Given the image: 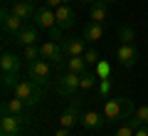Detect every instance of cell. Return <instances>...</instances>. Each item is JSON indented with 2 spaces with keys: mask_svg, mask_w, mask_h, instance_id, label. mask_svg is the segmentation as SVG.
<instances>
[{
  "mask_svg": "<svg viewBox=\"0 0 148 136\" xmlns=\"http://www.w3.org/2000/svg\"><path fill=\"white\" fill-rule=\"evenodd\" d=\"M96 82H99V77H96L94 72H89V69H86V72L82 74V92H86V89L96 87Z\"/></svg>",
  "mask_w": 148,
  "mask_h": 136,
  "instance_id": "obj_24",
  "label": "cell"
},
{
  "mask_svg": "<svg viewBox=\"0 0 148 136\" xmlns=\"http://www.w3.org/2000/svg\"><path fill=\"white\" fill-rule=\"evenodd\" d=\"M106 124V116L104 111H86V114H82V126L84 129H101V126Z\"/></svg>",
  "mask_w": 148,
  "mask_h": 136,
  "instance_id": "obj_17",
  "label": "cell"
},
{
  "mask_svg": "<svg viewBox=\"0 0 148 136\" xmlns=\"http://www.w3.org/2000/svg\"><path fill=\"white\" fill-rule=\"evenodd\" d=\"M37 40H40V27H37V25H25L15 37H12V42H15V45H20V47L37 45Z\"/></svg>",
  "mask_w": 148,
  "mask_h": 136,
  "instance_id": "obj_12",
  "label": "cell"
},
{
  "mask_svg": "<svg viewBox=\"0 0 148 136\" xmlns=\"http://www.w3.org/2000/svg\"><path fill=\"white\" fill-rule=\"evenodd\" d=\"M101 3H106V5H114V3H116V0H101Z\"/></svg>",
  "mask_w": 148,
  "mask_h": 136,
  "instance_id": "obj_32",
  "label": "cell"
},
{
  "mask_svg": "<svg viewBox=\"0 0 148 136\" xmlns=\"http://www.w3.org/2000/svg\"><path fill=\"white\" fill-rule=\"evenodd\" d=\"M27 74H30V79L37 82L40 87H49V84L54 82V77H57V69H54L47 59L40 57V59H35V62L27 64Z\"/></svg>",
  "mask_w": 148,
  "mask_h": 136,
  "instance_id": "obj_4",
  "label": "cell"
},
{
  "mask_svg": "<svg viewBox=\"0 0 148 136\" xmlns=\"http://www.w3.org/2000/svg\"><path fill=\"white\" fill-rule=\"evenodd\" d=\"M54 136H72V129H64V126H59V129L54 131Z\"/></svg>",
  "mask_w": 148,
  "mask_h": 136,
  "instance_id": "obj_30",
  "label": "cell"
},
{
  "mask_svg": "<svg viewBox=\"0 0 148 136\" xmlns=\"http://www.w3.org/2000/svg\"><path fill=\"white\" fill-rule=\"evenodd\" d=\"M54 17H57V27H62V30H69L77 22V12H74L72 5H59L54 10Z\"/></svg>",
  "mask_w": 148,
  "mask_h": 136,
  "instance_id": "obj_14",
  "label": "cell"
},
{
  "mask_svg": "<svg viewBox=\"0 0 148 136\" xmlns=\"http://www.w3.org/2000/svg\"><path fill=\"white\" fill-rule=\"evenodd\" d=\"M82 37H84L86 42H99L101 37H104V25H99V22H86L84 30H82Z\"/></svg>",
  "mask_w": 148,
  "mask_h": 136,
  "instance_id": "obj_18",
  "label": "cell"
},
{
  "mask_svg": "<svg viewBox=\"0 0 148 136\" xmlns=\"http://www.w3.org/2000/svg\"><path fill=\"white\" fill-rule=\"evenodd\" d=\"M133 104L131 99L126 97H116V99H106L104 104V116H106V124H119V121H126L128 116L133 114Z\"/></svg>",
  "mask_w": 148,
  "mask_h": 136,
  "instance_id": "obj_1",
  "label": "cell"
},
{
  "mask_svg": "<svg viewBox=\"0 0 148 136\" xmlns=\"http://www.w3.org/2000/svg\"><path fill=\"white\" fill-rule=\"evenodd\" d=\"M42 5H47V8H52V10H57L59 5H64V0H45Z\"/></svg>",
  "mask_w": 148,
  "mask_h": 136,
  "instance_id": "obj_29",
  "label": "cell"
},
{
  "mask_svg": "<svg viewBox=\"0 0 148 136\" xmlns=\"http://www.w3.org/2000/svg\"><path fill=\"white\" fill-rule=\"evenodd\" d=\"M27 3H32V5H37V3H45V0H27Z\"/></svg>",
  "mask_w": 148,
  "mask_h": 136,
  "instance_id": "obj_33",
  "label": "cell"
},
{
  "mask_svg": "<svg viewBox=\"0 0 148 136\" xmlns=\"http://www.w3.org/2000/svg\"><path fill=\"white\" fill-rule=\"evenodd\" d=\"M42 57V52H40V45H27V47H22V59H27V64L35 62V59Z\"/></svg>",
  "mask_w": 148,
  "mask_h": 136,
  "instance_id": "obj_22",
  "label": "cell"
},
{
  "mask_svg": "<svg viewBox=\"0 0 148 136\" xmlns=\"http://www.w3.org/2000/svg\"><path fill=\"white\" fill-rule=\"evenodd\" d=\"M136 136H148V124H146V126H138V129H136Z\"/></svg>",
  "mask_w": 148,
  "mask_h": 136,
  "instance_id": "obj_31",
  "label": "cell"
},
{
  "mask_svg": "<svg viewBox=\"0 0 148 136\" xmlns=\"http://www.w3.org/2000/svg\"><path fill=\"white\" fill-rule=\"evenodd\" d=\"M69 3H72V0H64V5H69Z\"/></svg>",
  "mask_w": 148,
  "mask_h": 136,
  "instance_id": "obj_35",
  "label": "cell"
},
{
  "mask_svg": "<svg viewBox=\"0 0 148 136\" xmlns=\"http://www.w3.org/2000/svg\"><path fill=\"white\" fill-rule=\"evenodd\" d=\"M84 59H86V64H99V55H96V50H86Z\"/></svg>",
  "mask_w": 148,
  "mask_h": 136,
  "instance_id": "obj_27",
  "label": "cell"
},
{
  "mask_svg": "<svg viewBox=\"0 0 148 136\" xmlns=\"http://www.w3.org/2000/svg\"><path fill=\"white\" fill-rule=\"evenodd\" d=\"M128 121H131L136 129H138V126H146L148 124V104H141L131 116H128Z\"/></svg>",
  "mask_w": 148,
  "mask_h": 136,
  "instance_id": "obj_21",
  "label": "cell"
},
{
  "mask_svg": "<svg viewBox=\"0 0 148 136\" xmlns=\"http://www.w3.org/2000/svg\"><path fill=\"white\" fill-rule=\"evenodd\" d=\"M0 25H3V37H5L3 42H12V37L27 25V20L17 17L15 12L10 10V5H3V10H0Z\"/></svg>",
  "mask_w": 148,
  "mask_h": 136,
  "instance_id": "obj_5",
  "label": "cell"
},
{
  "mask_svg": "<svg viewBox=\"0 0 148 136\" xmlns=\"http://www.w3.org/2000/svg\"><path fill=\"white\" fill-rule=\"evenodd\" d=\"M40 52H42V59H47L57 72H64V67H67V55H64V50H62L59 42H54V40L42 42V45H40Z\"/></svg>",
  "mask_w": 148,
  "mask_h": 136,
  "instance_id": "obj_6",
  "label": "cell"
},
{
  "mask_svg": "<svg viewBox=\"0 0 148 136\" xmlns=\"http://www.w3.org/2000/svg\"><path fill=\"white\" fill-rule=\"evenodd\" d=\"M22 67V57L15 52H3L0 57V72H20Z\"/></svg>",
  "mask_w": 148,
  "mask_h": 136,
  "instance_id": "obj_16",
  "label": "cell"
},
{
  "mask_svg": "<svg viewBox=\"0 0 148 136\" xmlns=\"http://www.w3.org/2000/svg\"><path fill=\"white\" fill-rule=\"evenodd\" d=\"M89 17H91V22L104 25V22H106V3H101V0L91 3V5H89Z\"/></svg>",
  "mask_w": 148,
  "mask_h": 136,
  "instance_id": "obj_19",
  "label": "cell"
},
{
  "mask_svg": "<svg viewBox=\"0 0 148 136\" xmlns=\"http://www.w3.org/2000/svg\"><path fill=\"white\" fill-rule=\"evenodd\" d=\"M62 50L67 57H82V55L86 52V40L84 37H64L62 42Z\"/></svg>",
  "mask_w": 148,
  "mask_h": 136,
  "instance_id": "obj_11",
  "label": "cell"
},
{
  "mask_svg": "<svg viewBox=\"0 0 148 136\" xmlns=\"http://www.w3.org/2000/svg\"><path fill=\"white\" fill-rule=\"evenodd\" d=\"M49 40L62 42V40H64V37H62V27H52V30H49Z\"/></svg>",
  "mask_w": 148,
  "mask_h": 136,
  "instance_id": "obj_28",
  "label": "cell"
},
{
  "mask_svg": "<svg viewBox=\"0 0 148 136\" xmlns=\"http://www.w3.org/2000/svg\"><path fill=\"white\" fill-rule=\"evenodd\" d=\"M20 82V72H3V89H15Z\"/></svg>",
  "mask_w": 148,
  "mask_h": 136,
  "instance_id": "obj_23",
  "label": "cell"
},
{
  "mask_svg": "<svg viewBox=\"0 0 148 136\" xmlns=\"http://www.w3.org/2000/svg\"><path fill=\"white\" fill-rule=\"evenodd\" d=\"M3 111H5V114L22 116V119H25L27 124L32 121V116H30V106H27L22 99H17V97H12V99H5V101H3Z\"/></svg>",
  "mask_w": 148,
  "mask_h": 136,
  "instance_id": "obj_10",
  "label": "cell"
},
{
  "mask_svg": "<svg viewBox=\"0 0 148 136\" xmlns=\"http://www.w3.org/2000/svg\"><path fill=\"white\" fill-rule=\"evenodd\" d=\"M67 72H74V74H84L86 69H89V64H86V59H84V55L82 57H67Z\"/></svg>",
  "mask_w": 148,
  "mask_h": 136,
  "instance_id": "obj_20",
  "label": "cell"
},
{
  "mask_svg": "<svg viewBox=\"0 0 148 136\" xmlns=\"http://www.w3.org/2000/svg\"><path fill=\"white\" fill-rule=\"evenodd\" d=\"M10 10L15 12L17 17H22V20H35L37 8L32 5V3H27V0H10Z\"/></svg>",
  "mask_w": 148,
  "mask_h": 136,
  "instance_id": "obj_15",
  "label": "cell"
},
{
  "mask_svg": "<svg viewBox=\"0 0 148 136\" xmlns=\"http://www.w3.org/2000/svg\"><path fill=\"white\" fill-rule=\"evenodd\" d=\"M116 59L123 64V67H136V62H138L136 45H133V42H121L119 50H116Z\"/></svg>",
  "mask_w": 148,
  "mask_h": 136,
  "instance_id": "obj_9",
  "label": "cell"
},
{
  "mask_svg": "<svg viewBox=\"0 0 148 136\" xmlns=\"http://www.w3.org/2000/svg\"><path fill=\"white\" fill-rule=\"evenodd\" d=\"M119 40H121V42H133V40H136L133 27H131V25H123L121 30H119Z\"/></svg>",
  "mask_w": 148,
  "mask_h": 136,
  "instance_id": "obj_26",
  "label": "cell"
},
{
  "mask_svg": "<svg viewBox=\"0 0 148 136\" xmlns=\"http://www.w3.org/2000/svg\"><path fill=\"white\" fill-rule=\"evenodd\" d=\"M82 101H84L82 97H74L72 104L59 114V126H64V129H74L77 124H82Z\"/></svg>",
  "mask_w": 148,
  "mask_h": 136,
  "instance_id": "obj_7",
  "label": "cell"
},
{
  "mask_svg": "<svg viewBox=\"0 0 148 136\" xmlns=\"http://www.w3.org/2000/svg\"><path fill=\"white\" fill-rule=\"evenodd\" d=\"M35 25L40 27V30H52V27H57V17H54V10L47 5L37 8L35 12Z\"/></svg>",
  "mask_w": 148,
  "mask_h": 136,
  "instance_id": "obj_13",
  "label": "cell"
},
{
  "mask_svg": "<svg viewBox=\"0 0 148 136\" xmlns=\"http://www.w3.org/2000/svg\"><path fill=\"white\" fill-rule=\"evenodd\" d=\"M114 136H136V126L126 119V121H123V124L116 129V134H114Z\"/></svg>",
  "mask_w": 148,
  "mask_h": 136,
  "instance_id": "obj_25",
  "label": "cell"
},
{
  "mask_svg": "<svg viewBox=\"0 0 148 136\" xmlns=\"http://www.w3.org/2000/svg\"><path fill=\"white\" fill-rule=\"evenodd\" d=\"M12 97L22 99L30 109H35V106L42 101V97H45V87H40V84L32 82V79H20V82L15 84V89H12Z\"/></svg>",
  "mask_w": 148,
  "mask_h": 136,
  "instance_id": "obj_2",
  "label": "cell"
},
{
  "mask_svg": "<svg viewBox=\"0 0 148 136\" xmlns=\"http://www.w3.org/2000/svg\"><path fill=\"white\" fill-rule=\"evenodd\" d=\"M25 124L27 121L22 119V116L5 114V111H3V116H0V136H17V134H22V126Z\"/></svg>",
  "mask_w": 148,
  "mask_h": 136,
  "instance_id": "obj_8",
  "label": "cell"
},
{
  "mask_svg": "<svg viewBox=\"0 0 148 136\" xmlns=\"http://www.w3.org/2000/svg\"><path fill=\"white\" fill-rule=\"evenodd\" d=\"M54 89H57V94L67 97V99H74V97H79L82 92V74H74V72H57L54 77Z\"/></svg>",
  "mask_w": 148,
  "mask_h": 136,
  "instance_id": "obj_3",
  "label": "cell"
},
{
  "mask_svg": "<svg viewBox=\"0 0 148 136\" xmlns=\"http://www.w3.org/2000/svg\"><path fill=\"white\" fill-rule=\"evenodd\" d=\"M17 136H27V134H17Z\"/></svg>",
  "mask_w": 148,
  "mask_h": 136,
  "instance_id": "obj_36",
  "label": "cell"
},
{
  "mask_svg": "<svg viewBox=\"0 0 148 136\" xmlns=\"http://www.w3.org/2000/svg\"><path fill=\"white\" fill-rule=\"evenodd\" d=\"M82 3H86V5H91V3H96V0H82Z\"/></svg>",
  "mask_w": 148,
  "mask_h": 136,
  "instance_id": "obj_34",
  "label": "cell"
}]
</instances>
